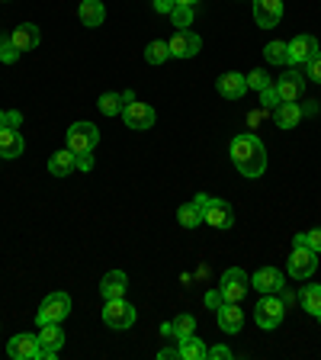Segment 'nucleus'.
I'll list each match as a JSON object with an SVG mask.
<instances>
[{
  "label": "nucleus",
  "mask_w": 321,
  "mask_h": 360,
  "mask_svg": "<svg viewBox=\"0 0 321 360\" xmlns=\"http://www.w3.org/2000/svg\"><path fill=\"white\" fill-rule=\"evenodd\" d=\"M232 161L235 167H238L244 177H263V171H267V148H263V142L257 139L254 132H241L232 139Z\"/></svg>",
  "instance_id": "f257e3e1"
},
{
  "label": "nucleus",
  "mask_w": 321,
  "mask_h": 360,
  "mask_svg": "<svg viewBox=\"0 0 321 360\" xmlns=\"http://www.w3.org/2000/svg\"><path fill=\"white\" fill-rule=\"evenodd\" d=\"M202 202V222L212 225V229H232L235 225V210L232 202L216 200V196H206V193H196Z\"/></svg>",
  "instance_id": "f03ea898"
},
{
  "label": "nucleus",
  "mask_w": 321,
  "mask_h": 360,
  "mask_svg": "<svg viewBox=\"0 0 321 360\" xmlns=\"http://www.w3.org/2000/svg\"><path fill=\"white\" fill-rule=\"evenodd\" d=\"M67 315H71V296L67 292H48L36 312V325L42 328V325H52V322H65Z\"/></svg>",
  "instance_id": "7ed1b4c3"
},
{
  "label": "nucleus",
  "mask_w": 321,
  "mask_h": 360,
  "mask_svg": "<svg viewBox=\"0 0 321 360\" xmlns=\"http://www.w3.org/2000/svg\"><path fill=\"white\" fill-rule=\"evenodd\" d=\"M283 315H286V306L283 300H280L277 292H263L261 302L254 306V322L261 325V328H280V322H283Z\"/></svg>",
  "instance_id": "20e7f679"
},
{
  "label": "nucleus",
  "mask_w": 321,
  "mask_h": 360,
  "mask_svg": "<svg viewBox=\"0 0 321 360\" xmlns=\"http://www.w3.org/2000/svg\"><path fill=\"white\" fill-rule=\"evenodd\" d=\"M315 270H318V251H312L308 245H292V255H289V277L308 280V277H315Z\"/></svg>",
  "instance_id": "39448f33"
},
{
  "label": "nucleus",
  "mask_w": 321,
  "mask_h": 360,
  "mask_svg": "<svg viewBox=\"0 0 321 360\" xmlns=\"http://www.w3.org/2000/svg\"><path fill=\"white\" fill-rule=\"evenodd\" d=\"M100 145V129L93 122H74L67 129V148L74 155H84V151H93Z\"/></svg>",
  "instance_id": "423d86ee"
},
{
  "label": "nucleus",
  "mask_w": 321,
  "mask_h": 360,
  "mask_svg": "<svg viewBox=\"0 0 321 360\" xmlns=\"http://www.w3.org/2000/svg\"><path fill=\"white\" fill-rule=\"evenodd\" d=\"M103 322L110 325V328H116V331L132 328V325H135V306H132V302H126V296H122V300H106Z\"/></svg>",
  "instance_id": "0eeeda50"
},
{
  "label": "nucleus",
  "mask_w": 321,
  "mask_h": 360,
  "mask_svg": "<svg viewBox=\"0 0 321 360\" xmlns=\"http://www.w3.org/2000/svg\"><path fill=\"white\" fill-rule=\"evenodd\" d=\"M218 290H222L225 302H241L247 296V290H251V277H247L241 267H228L222 274V283H218Z\"/></svg>",
  "instance_id": "6e6552de"
},
{
  "label": "nucleus",
  "mask_w": 321,
  "mask_h": 360,
  "mask_svg": "<svg viewBox=\"0 0 321 360\" xmlns=\"http://www.w3.org/2000/svg\"><path fill=\"white\" fill-rule=\"evenodd\" d=\"M122 122H126V129H135V132H145V129L155 126L157 112L151 110L148 103H138V100H129L126 106H122Z\"/></svg>",
  "instance_id": "1a4fd4ad"
},
{
  "label": "nucleus",
  "mask_w": 321,
  "mask_h": 360,
  "mask_svg": "<svg viewBox=\"0 0 321 360\" xmlns=\"http://www.w3.org/2000/svg\"><path fill=\"white\" fill-rule=\"evenodd\" d=\"M167 45H171V58H193V55H199L202 39L190 30H177V36L167 39Z\"/></svg>",
  "instance_id": "9d476101"
},
{
  "label": "nucleus",
  "mask_w": 321,
  "mask_h": 360,
  "mask_svg": "<svg viewBox=\"0 0 321 360\" xmlns=\"http://www.w3.org/2000/svg\"><path fill=\"white\" fill-rule=\"evenodd\" d=\"M306 81H308L306 75H299L296 68H289V71H286V75L280 77L273 87H277V94H280V100H283V103H286V100L292 103V100H299L302 94H306Z\"/></svg>",
  "instance_id": "9b49d317"
},
{
  "label": "nucleus",
  "mask_w": 321,
  "mask_h": 360,
  "mask_svg": "<svg viewBox=\"0 0 321 360\" xmlns=\"http://www.w3.org/2000/svg\"><path fill=\"white\" fill-rule=\"evenodd\" d=\"M7 354L13 360H39L42 357V347H39L36 335H13L7 345Z\"/></svg>",
  "instance_id": "f8f14e48"
},
{
  "label": "nucleus",
  "mask_w": 321,
  "mask_h": 360,
  "mask_svg": "<svg viewBox=\"0 0 321 360\" xmlns=\"http://www.w3.org/2000/svg\"><path fill=\"white\" fill-rule=\"evenodd\" d=\"M283 20V0H254V22L261 30H273Z\"/></svg>",
  "instance_id": "ddd939ff"
},
{
  "label": "nucleus",
  "mask_w": 321,
  "mask_h": 360,
  "mask_svg": "<svg viewBox=\"0 0 321 360\" xmlns=\"http://www.w3.org/2000/svg\"><path fill=\"white\" fill-rule=\"evenodd\" d=\"M251 286H254L257 292H280L286 286V274L280 267H261L254 274V277H251Z\"/></svg>",
  "instance_id": "4468645a"
},
{
  "label": "nucleus",
  "mask_w": 321,
  "mask_h": 360,
  "mask_svg": "<svg viewBox=\"0 0 321 360\" xmlns=\"http://www.w3.org/2000/svg\"><path fill=\"white\" fill-rule=\"evenodd\" d=\"M39 347H42V357L52 360L55 354L65 347V331H61V322H52V325H42V331H39Z\"/></svg>",
  "instance_id": "2eb2a0df"
},
{
  "label": "nucleus",
  "mask_w": 321,
  "mask_h": 360,
  "mask_svg": "<svg viewBox=\"0 0 321 360\" xmlns=\"http://www.w3.org/2000/svg\"><path fill=\"white\" fill-rule=\"evenodd\" d=\"M216 87L225 100H241L247 94V77L238 75V71H225V75H218Z\"/></svg>",
  "instance_id": "dca6fc26"
},
{
  "label": "nucleus",
  "mask_w": 321,
  "mask_h": 360,
  "mask_svg": "<svg viewBox=\"0 0 321 360\" xmlns=\"http://www.w3.org/2000/svg\"><path fill=\"white\" fill-rule=\"evenodd\" d=\"M241 302H222L218 306V328L225 331V335H238L241 328H244V312H241Z\"/></svg>",
  "instance_id": "f3484780"
},
{
  "label": "nucleus",
  "mask_w": 321,
  "mask_h": 360,
  "mask_svg": "<svg viewBox=\"0 0 321 360\" xmlns=\"http://www.w3.org/2000/svg\"><path fill=\"white\" fill-rule=\"evenodd\" d=\"M315 52H318V42H315V36H306V32H302V36H296L289 42V65H306V61L312 58Z\"/></svg>",
  "instance_id": "a211bd4d"
},
{
  "label": "nucleus",
  "mask_w": 321,
  "mask_h": 360,
  "mask_svg": "<svg viewBox=\"0 0 321 360\" xmlns=\"http://www.w3.org/2000/svg\"><path fill=\"white\" fill-rule=\"evenodd\" d=\"M10 39H13V45L20 52H32V49L42 42V32H39L36 22H22V26H16V30L10 32Z\"/></svg>",
  "instance_id": "6ab92c4d"
},
{
  "label": "nucleus",
  "mask_w": 321,
  "mask_h": 360,
  "mask_svg": "<svg viewBox=\"0 0 321 360\" xmlns=\"http://www.w3.org/2000/svg\"><path fill=\"white\" fill-rule=\"evenodd\" d=\"M129 290V277L122 270H110L103 280H100V292H103V300H122Z\"/></svg>",
  "instance_id": "aec40b11"
},
{
  "label": "nucleus",
  "mask_w": 321,
  "mask_h": 360,
  "mask_svg": "<svg viewBox=\"0 0 321 360\" xmlns=\"http://www.w3.org/2000/svg\"><path fill=\"white\" fill-rule=\"evenodd\" d=\"M22 148H26V139H22L20 129H0V158H20Z\"/></svg>",
  "instance_id": "412c9836"
},
{
  "label": "nucleus",
  "mask_w": 321,
  "mask_h": 360,
  "mask_svg": "<svg viewBox=\"0 0 321 360\" xmlns=\"http://www.w3.org/2000/svg\"><path fill=\"white\" fill-rule=\"evenodd\" d=\"M77 16H81V22L87 26V30H97V26H103V20H106L103 0H81Z\"/></svg>",
  "instance_id": "4be33fe9"
},
{
  "label": "nucleus",
  "mask_w": 321,
  "mask_h": 360,
  "mask_svg": "<svg viewBox=\"0 0 321 360\" xmlns=\"http://www.w3.org/2000/svg\"><path fill=\"white\" fill-rule=\"evenodd\" d=\"M180 360H209V345L202 341V338L196 335H187V338H180Z\"/></svg>",
  "instance_id": "5701e85b"
},
{
  "label": "nucleus",
  "mask_w": 321,
  "mask_h": 360,
  "mask_svg": "<svg viewBox=\"0 0 321 360\" xmlns=\"http://www.w3.org/2000/svg\"><path fill=\"white\" fill-rule=\"evenodd\" d=\"M273 122H277V129H296L302 122V110L296 100H286V103H280L277 110H273Z\"/></svg>",
  "instance_id": "b1692460"
},
{
  "label": "nucleus",
  "mask_w": 321,
  "mask_h": 360,
  "mask_svg": "<svg viewBox=\"0 0 321 360\" xmlns=\"http://www.w3.org/2000/svg\"><path fill=\"white\" fill-rule=\"evenodd\" d=\"M74 167H77V155L71 148H61V151H55V155L48 158V171H52L55 177H67Z\"/></svg>",
  "instance_id": "393cba45"
},
{
  "label": "nucleus",
  "mask_w": 321,
  "mask_h": 360,
  "mask_svg": "<svg viewBox=\"0 0 321 360\" xmlns=\"http://www.w3.org/2000/svg\"><path fill=\"white\" fill-rule=\"evenodd\" d=\"M196 331V319L193 315H177V319H173V322H167V325H161V335H167V338H187V335H193Z\"/></svg>",
  "instance_id": "a878e982"
},
{
  "label": "nucleus",
  "mask_w": 321,
  "mask_h": 360,
  "mask_svg": "<svg viewBox=\"0 0 321 360\" xmlns=\"http://www.w3.org/2000/svg\"><path fill=\"white\" fill-rule=\"evenodd\" d=\"M299 302H302V309H306L308 315H315V319L321 322V286L318 283H306V286H302Z\"/></svg>",
  "instance_id": "bb28decb"
},
{
  "label": "nucleus",
  "mask_w": 321,
  "mask_h": 360,
  "mask_svg": "<svg viewBox=\"0 0 321 360\" xmlns=\"http://www.w3.org/2000/svg\"><path fill=\"white\" fill-rule=\"evenodd\" d=\"M177 222L183 225V229H196V225H202V202L199 196H196L193 202H183L177 210Z\"/></svg>",
  "instance_id": "cd10ccee"
},
{
  "label": "nucleus",
  "mask_w": 321,
  "mask_h": 360,
  "mask_svg": "<svg viewBox=\"0 0 321 360\" xmlns=\"http://www.w3.org/2000/svg\"><path fill=\"white\" fill-rule=\"evenodd\" d=\"M167 58H171V45H167L164 39H155V42L145 45V61H148V65H164Z\"/></svg>",
  "instance_id": "c85d7f7f"
},
{
  "label": "nucleus",
  "mask_w": 321,
  "mask_h": 360,
  "mask_svg": "<svg viewBox=\"0 0 321 360\" xmlns=\"http://www.w3.org/2000/svg\"><path fill=\"white\" fill-rule=\"evenodd\" d=\"M263 58L270 65H289V42H270L263 49Z\"/></svg>",
  "instance_id": "c756f323"
},
{
  "label": "nucleus",
  "mask_w": 321,
  "mask_h": 360,
  "mask_svg": "<svg viewBox=\"0 0 321 360\" xmlns=\"http://www.w3.org/2000/svg\"><path fill=\"white\" fill-rule=\"evenodd\" d=\"M100 112L103 116H116V112H122V106H126V100H122V94H103V97L97 100Z\"/></svg>",
  "instance_id": "7c9ffc66"
},
{
  "label": "nucleus",
  "mask_w": 321,
  "mask_h": 360,
  "mask_svg": "<svg viewBox=\"0 0 321 360\" xmlns=\"http://www.w3.org/2000/svg\"><path fill=\"white\" fill-rule=\"evenodd\" d=\"M171 22L177 26V30H187L190 22H193V7H187V4H177L171 13Z\"/></svg>",
  "instance_id": "2f4dec72"
},
{
  "label": "nucleus",
  "mask_w": 321,
  "mask_h": 360,
  "mask_svg": "<svg viewBox=\"0 0 321 360\" xmlns=\"http://www.w3.org/2000/svg\"><path fill=\"white\" fill-rule=\"evenodd\" d=\"M244 77H247V90H257V94H261V90H267L270 84H273L263 68H257V71H251V75H244Z\"/></svg>",
  "instance_id": "473e14b6"
},
{
  "label": "nucleus",
  "mask_w": 321,
  "mask_h": 360,
  "mask_svg": "<svg viewBox=\"0 0 321 360\" xmlns=\"http://www.w3.org/2000/svg\"><path fill=\"white\" fill-rule=\"evenodd\" d=\"M16 58H20V49H16V45H13V39H4V36H0V61H4V65H13V61Z\"/></svg>",
  "instance_id": "72a5a7b5"
},
{
  "label": "nucleus",
  "mask_w": 321,
  "mask_h": 360,
  "mask_svg": "<svg viewBox=\"0 0 321 360\" xmlns=\"http://www.w3.org/2000/svg\"><path fill=\"white\" fill-rule=\"evenodd\" d=\"M306 77L315 84H321V52H315L312 58L306 61Z\"/></svg>",
  "instance_id": "f704fd0d"
},
{
  "label": "nucleus",
  "mask_w": 321,
  "mask_h": 360,
  "mask_svg": "<svg viewBox=\"0 0 321 360\" xmlns=\"http://www.w3.org/2000/svg\"><path fill=\"white\" fill-rule=\"evenodd\" d=\"M280 103H283V100H280V94H277V87H273V84H270L267 90H261V106H263V110H277Z\"/></svg>",
  "instance_id": "c9c22d12"
},
{
  "label": "nucleus",
  "mask_w": 321,
  "mask_h": 360,
  "mask_svg": "<svg viewBox=\"0 0 321 360\" xmlns=\"http://www.w3.org/2000/svg\"><path fill=\"white\" fill-rule=\"evenodd\" d=\"M20 122H22V116L16 110H0V129H7V126H13V129H20Z\"/></svg>",
  "instance_id": "e433bc0d"
},
{
  "label": "nucleus",
  "mask_w": 321,
  "mask_h": 360,
  "mask_svg": "<svg viewBox=\"0 0 321 360\" xmlns=\"http://www.w3.org/2000/svg\"><path fill=\"white\" fill-rule=\"evenodd\" d=\"M151 7H155V13L171 16V13H173V7H177V0H151Z\"/></svg>",
  "instance_id": "4c0bfd02"
},
{
  "label": "nucleus",
  "mask_w": 321,
  "mask_h": 360,
  "mask_svg": "<svg viewBox=\"0 0 321 360\" xmlns=\"http://www.w3.org/2000/svg\"><path fill=\"white\" fill-rule=\"evenodd\" d=\"M306 245L321 255V225H318V229H312V232H306Z\"/></svg>",
  "instance_id": "58836bf2"
},
{
  "label": "nucleus",
  "mask_w": 321,
  "mask_h": 360,
  "mask_svg": "<svg viewBox=\"0 0 321 360\" xmlns=\"http://www.w3.org/2000/svg\"><path fill=\"white\" fill-rule=\"evenodd\" d=\"M209 357H212V360H232L235 354H232V347L216 345V347H209Z\"/></svg>",
  "instance_id": "ea45409f"
},
{
  "label": "nucleus",
  "mask_w": 321,
  "mask_h": 360,
  "mask_svg": "<svg viewBox=\"0 0 321 360\" xmlns=\"http://www.w3.org/2000/svg\"><path fill=\"white\" fill-rule=\"evenodd\" d=\"M222 302H225L222 290H209V292H206V306H209V309H216V312H218V306H222Z\"/></svg>",
  "instance_id": "a19ab883"
},
{
  "label": "nucleus",
  "mask_w": 321,
  "mask_h": 360,
  "mask_svg": "<svg viewBox=\"0 0 321 360\" xmlns=\"http://www.w3.org/2000/svg\"><path fill=\"white\" fill-rule=\"evenodd\" d=\"M77 171H93V155H90V151L77 155Z\"/></svg>",
  "instance_id": "79ce46f5"
},
{
  "label": "nucleus",
  "mask_w": 321,
  "mask_h": 360,
  "mask_svg": "<svg viewBox=\"0 0 321 360\" xmlns=\"http://www.w3.org/2000/svg\"><path fill=\"white\" fill-rule=\"evenodd\" d=\"M299 110H302V116H318V103H315V100H308V103H299Z\"/></svg>",
  "instance_id": "37998d69"
},
{
  "label": "nucleus",
  "mask_w": 321,
  "mask_h": 360,
  "mask_svg": "<svg viewBox=\"0 0 321 360\" xmlns=\"http://www.w3.org/2000/svg\"><path fill=\"white\" fill-rule=\"evenodd\" d=\"M280 300H283V306L289 309L292 302H296V292H292V290H286V286H283V290H280Z\"/></svg>",
  "instance_id": "c03bdc74"
},
{
  "label": "nucleus",
  "mask_w": 321,
  "mask_h": 360,
  "mask_svg": "<svg viewBox=\"0 0 321 360\" xmlns=\"http://www.w3.org/2000/svg\"><path fill=\"white\" fill-rule=\"evenodd\" d=\"M173 357H180V351H177V347H164V351L157 354V360H173Z\"/></svg>",
  "instance_id": "a18cd8bd"
},
{
  "label": "nucleus",
  "mask_w": 321,
  "mask_h": 360,
  "mask_svg": "<svg viewBox=\"0 0 321 360\" xmlns=\"http://www.w3.org/2000/svg\"><path fill=\"white\" fill-rule=\"evenodd\" d=\"M177 4H187V7H196V4H199V0H177Z\"/></svg>",
  "instance_id": "49530a36"
},
{
  "label": "nucleus",
  "mask_w": 321,
  "mask_h": 360,
  "mask_svg": "<svg viewBox=\"0 0 321 360\" xmlns=\"http://www.w3.org/2000/svg\"><path fill=\"white\" fill-rule=\"evenodd\" d=\"M0 4H7V0H0Z\"/></svg>",
  "instance_id": "de8ad7c7"
}]
</instances>
